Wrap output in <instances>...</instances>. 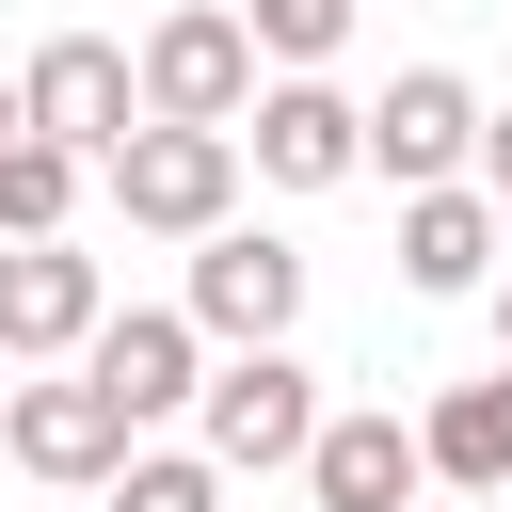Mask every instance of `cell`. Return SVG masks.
Listing matches in <instances>:
<instances>
[{"label": "cell", "instance_id": "ffe728a7", "mask_svg": "<svg viewBox=\"0 0 512 512\" xmlns=\"http://www.w3.org/2000/svg\"><path fill=\"white\" fill-rule=\"evenodd\" d=\"M0 384H16V352H0Z\"/></svg>", "mask_w": 512, "mask_h": 512}, {"label": "cell", "instance_id": "7402d4cb", "mask_svg": "<svg viewBox=\"0 0 512 512\" xmlns=\"http://www.w3.org/2000/svg\"><path fill=\"white\" fill-rule=\"evenodd\" d=\"M304 512H320V496H304Z\"/></svg>", "mask_w": 512, "mask_h": 512}, {"label": "cell", "instance_id": "7c38bea8", "mask_svg": "<svg viewBox=\"0 0 512 512\" xmlns=\"http://www.w3.org/2000/svg\"><path fill=\"white\" fill-rule=\"evenodd\" d=\"M496 240H512V208H496L480 176L400 192V288H416V304H480V288H496Z\"/></svg>", "mask_w": 512, "mask_h": 512}, {"label": "cell", "instance_id": "2e32d148", "mask_svg": "<svg viewBox=\"0 0 512 512\" xmlns=\"http://www.w3.org/2000/svg\"><path fill=\"white\" fill-rule=\"evenodd\" d=\"M240 32H256V64H336L352 0H240Z\"/></svg>", "mask_w": 512, "mask_h": 512}, {"label": "cell", "instance_id": "3957f363", "mask_svg": "<svg viewBox=\"0 0 512 512\" xmlns=\"http://www.w3.org/2000/svg\"><path fill=\"white\" fill-rule=\"evenodd\" d=\"M240 160H256L272 192H352V176H368V96H336L320 64H272V80L240 96Z\"/></svg>", "mask_w": 512, "mask_h": 512}, {"label": "cell", "instance_id": "52a82bcc", "mask_svg": "<svg viewBox=\"0 0 512 512\" xmlns=\"http://www.w3.org/2000/svg\"><path fill=\"white\" fill-rule=\"evenodd\" d=\"M176 304L208 320V352L288 336V320H304V240H272V224H240V208H224V224L192 240V288H176Z\"/></svg>", "mask_w": 512, "mask_h": 512}, {"label": "cell", "instance_id": "7a4b0ae2", "mask_svg": "<svg viewBox=\"0 0 512 512\" xmlns=\"http://www.w3.org/2000/svg\"><path fill=\"white\" fill-rule=\"evenodd\" d=\"M96 192H112V224H144V240H208V224L240 208V128H176V112H144V128L96 160Z\"/></svg>", "mask_w": 512, "mask_h": 512}, {"label": "cell", "instance_id": "ac0fdd59", "mask_svg": "<svg viewBox=\"0 0 512 512\" xmlns=\"http://www.w3.org/2000/svg\"><path fill=\"white\" fill-rule=\"evenodd\" d=\"M480 304H496V352H512V240H496V288H480Z\"/></svg>", "mask_w": 512, "mask_h": 512}, {"label": "cell", "instance_id": "8992f818", "mask_svg": "<svg viewBox=\"0 0 512 512\" xmlns=\"http://www.w3.org/2000/svg\"><path fill=\"white\" fill-rule=\"evenodd\" d=\"M16 112H32L48 144H80V160H112V144L144 128V64H128L112 32H48V48L16 64Z\"/></svg>", "mask_w": 512, "mask_h": 512}, {"label": "cell", "instance_id": "30bf717a", "mask_svg": "<svg viewBox=\"0 0 512 512\" xmlns=\"http://www.w3.org/2000/svg\"><path fill=\"white\" fill-rule=\"evenodd\" d=\"M80 368L128 400V432H160V416H192V384H208V320H192V304H112V320L80 336Z\"/></svg>", "mask_w": 512, "mask_h": 512}, {"label": "cell", "instance_id": "8fae6325", "mask_svg": "<svg viewBox=\"0 0 512 512\" xmlns=\"http://www.w3.org/2000/svg\"><path fill=\"white\" fill-rule=\"evenodd\" d=\"M320 512H416L432 496V448H416V416H384V400H352V416H320L304 432V464H288Z\"/></svg>", "mask_w": 512, "mask_h": 512}, {"label": "cell", "instance_id": "9a60e30c", "mask_svg": "<svg viewBox=\"0 0 512 512\" xmlns=\"http://www.w3.org/2000/svg\"><path fill=\"white\" fill-rule=\"evenodd\" d=\"M96 496H112V512H224V464H208V448H128Z\"/></svg>", "mask_w": 512, "mask_h": 512}, {"label": "cell", "instance_id": "d6986e66", "mask_svg": "<svg viewBox=\"0 0 512 512\" xmlns=\"http://www.w3.org/2000/svg\"><path fill=\"white\" fill-rule=\"evenodd\" d=\"M16 128H32V112H16V80H0V144H16Z\"/></svg>", "mask_w": 512, "mask_h": 512}, {"label": "cell", "instance_id": "44dd1931", "mask_svg": "<svg viewBox=\"0 0 512 512\" xmlns=\"http://www.w3.org/2000/svg\"><path fill=\"white\" fill-rule=\"evenodd\" d=\"M496 512H512V496H496Z\"/></svg>", "mask_w": 512, "mask_h": 512}, {"label": "cell", "instance_id": "ba28073f", "mask_svg": "<svg viewBox=\"0 0 512 512\" xmlns=\"http://www.w3.org/2000/svg\"><path fill=\"white\" fill-rule=\"evenodd\" d=\"M96 320H112V272H96L64 224H48V240H0V352H16V368H64Z\"/></svg>", "mask_w": 512, "mask_h": 512}, {"label": "cell", "instance_id": "9c48e42d", "mask_svg": "<svg viewBox=\"0 0 512 512\" xmlns=\"http://www.w3.org/2000/svg\"><path fill=\"white\" fill-rule=\"evenodd\" d=\"M368 176H384V192H432V176H480V96H464L448 64H400V80L368 96Z\"/></svg>", "mask_w": 512, "mask_h": 512}, {"label": "cell", "instance_id": "6da1fadb", "mask_svg": "<svg viewBox=\"0 0 512 512\" xmlns=\"http://www.w3.org/2000/svg\"><path fill=\"white\" fill-rule=\"evenodd\" d=\"M304 432H320V368H304L288 336L208 352V384H192V448H208L224 480H288V464H304Z\"/></svg>", "mask_w": 512, "mask_h": 512}, {"label": "cell", "instance_id": "277c9868", "mask_svg": "<svg viewBox=\"0 0 512 512\" xmlns=\"http://www.w3.org/2000/svg\"><path fill=\"white\" fill-rule=\"evenodd\" d=\"M0 448H16V464H32L48 496H96V480H112V464H128L144 432H128V400H112V384H96L80 352H64V368L0 384Z\"/></svg>", "mask_w": 512, "mask_h": 512}, {"label": "cell", "instance_id": "e0dca14e", "mask_svg": "<svg viewBox=\"0 0 512 512\" xmlns=\"http://www.w3.org/2000/svg\"><path fill=\"white\" fill-rule=\"evenodd\" d=\"M480 192L512 208V112H480Z\"/></svg>", "mask_w": 512, "mask_h": 512}, {"label": "cell", "instance_id": "5b68a950", "mask_svg": "<svg viewBox=\"0 0 512 512\" xmlns=\"http://www.w3.org/2000/svg\"><path fill=\"white\" fill-rule=\"evenodd\" d=\"M128 64H144V112H176V128H240V96H256V32H240V0H176Z\"/></svg>", "mask_w": 512, "mask_h": 512}, {"label": "cell", "instance_id": "4fadbf2b", "mask_svg": "<svg viewBox=\"0 0 512 512\" xmlns=\"http://www.w3.org/2000/svg\"><path fill=\"white\" fill-rule=\"evenodd\" d=\"M416 448H432L448 496H512V352H496L480 384H448V400L416 416Z\"/></svg>", "mask_w": 512, "mask_h": 512}, {"label": "cell", "instance_id": "5bb4252c", "mask_svg": "<svg viewBox=\"0 0 512 512\" xmlns=\"http://www.w3.org/2000/svg\"><path fill=\"white\" fill-rule=\"evenodd\" d=\"M80 192H96V160H80V144H48V128H16V144H0V240L80 224Z\"/></svg>", "mask_w": 512, "mask_h": 512}]
</instances>
